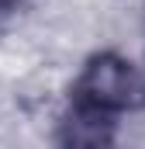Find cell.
<instances>
[{"mask_svg": "<svg viewBox=\"0 0 145 149\" xmlns=\"http://www.w3.org/2000/svg\"><path fill=\"white\" fill-rule=\"evenodd\" d=\"M66 97L124 118L145 104V63L121 45H93L76 59Z\"/></svg>", "mask_w": 145, "mask_h": 149, "instance_id": "6da1fadb", "label": "cell"}, {"mask_svg": "<svg viewBox=\"0 0 145 149\" xmlns=\"http://www.w3.org/2000/svg\"><path fill=\"white\" fill-rule=\"evenodd\" d=\"M117 121L114 114H104L90 104H79L66 97L52 114V142L72 149H93V146H114L117 142Z\"/></svg>", "mask_w": 145, "mask_h": 149, "instance_id": "7a4b0ae2", "label": "cell"}]
</instances>
